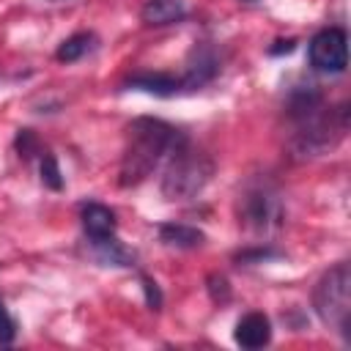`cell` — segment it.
I'll return each instance as SVG.
<instances>
[{
	"label": "cell",
	"instance_id": "obj_20",
	"mask_svg": "<svg viewBox=\"0 0 351 351\" xmlns=\"http://www.w3.org/2000/svg\"><path fill=\"white\" fill-rule=\"evenodd\" d=\"M143 291H145V302H148V307H151V310H159V307H162V293H159L156 282H154L151 277H145V274H143Z\"/></svg>",
	"mask_w": 351,
	"mask_h": 351
},
{
	"label": "cell",
	"instance_id": "obj_14",
	"mask_svg": "<svg viewBox=\"0 0 351 351\" xmlns=\"http://www.w3.org/2000/svg\"><path fill=\"white\" fill-rule=\"evenodd\" d=\"M93 44H96V36H93V33H74V36H69V38L58 47L55 58H58L60 63H74V60L85 58V55L93 49Z\"/></svg>",
	"mask_w": 351,
	"mask_h": 351
},
{
	"label": "cell",
	"instance_id": "obj_10",
	"mask_svg": "<svg viewBox=\"0 0 351 351\" xmlns=\"http://www.w3.org/2000/svg\"><path fill=\"white\" fill-rule=\"evenodd\" d=\"M88 244H90L96 261L104 263V266H123L126 269V266H134V261H137V255L129 247H123L115 239V233L112 236H101V239H88Z\"/></svg>",
	"mask_w": 351,
	"mask_h": 351
},
{
	"label": "cell",
	"instance_id": "obj_2",
	"mask_svg": "<svg viewBox=\"0 0 351 351\" xmlns=\"http://www.w3.org/2000/svg\"><path fill=\"white\" fill-rule=\"evenodd\" d=\"M211 173H214V162L184 140L170 154V162L162 176V195L167 200H192L211 181Z\"/></svg>",
	"mask_w": 351,
	"mask_h": 351
},
{
	"label": "cell",
	"instance_id": "obj_16",
	"mask_svg": "<svg viewBox=\"0 0 351 351\" xmlns=\"http://www.w3.org/2000/svg\"><path fill=\"white\" fill-rule=\"evenodd\" d=\"M282 252L280 250H271V247H258V250H247V252H239L236 261L239 263H261V261H269V258H280Z\"/></svg>",
	"mask_w": 351,
	"mask_h": 351
},
{
	"label": "cell",
	"instance_id": "obj_3",
	"mask_svg": "<svg viewBox=\"0 0 351 351\" xmlns=\"http://www.w3.org/2000/svg\"><path fill=\"white\" fill-rule=\"evenodd\" d=\"M313 307L315 315L335 332L343 335V340H351V269L348 263H337L329 271L321 274L313 291Z\"/></svg>",
	"mask_w": 351,
	"mask_h": 351
},
{
	"label": "cell",
	"instance_id": "obj_5",
	"mask_svg": "<svg viewBox=\"0 0 351 351\" xmlns=\"http://www.w3.org/2000/svg\"><path fill=\"white\" fill-rule=\"evenodd\" d=\"M241 222L255 233H269L282 225V203L269 186H252L241 195Z\"/></svg>",
	"mask_w": 351,
	"mask_h": 351
},
{
	"label": "cell",
	"instance_id": "obj_9",
	"mask_svg": "<svg viewBox=\"0 0 351 351\" xmlns=\"http://www.w3.org/2000/svg\"><path fill=\"white\" fill-rule=\"evenodd\" d=\"M126 88L132 90H145V93H154V96H176V93H184L181 88V77H173V74H151V71H140V74H132L126 82Z\"/></svg>",
	"mask_w": 351,
	"mask_h": 351
},
{
	"label": "cell",
	"instance_id": "obj_11",
	"mask_svg": "<svg viewBox=\"0 0 351 351\" xmlns=\"http://www.w3.org/2000/svg\"><path fill=\"white\" fill-rule=\"evenodd\" d=\"M80 219H82V230L88 239H101V236H112L115 233V214L101 206V203H85L82 211H80Z\"/></svg>",
	"mask_w": 351,
	"mask_h": 351
},
{
	"label": "cell",
	"instance_id": "obj_6",
	"mask_svg": "<svg viewBox=\"0 0 351 351\" xmlns=\"http://www.w3.org/2000/svg\"><path fill=\"white\" fill-rule=\"evenodd\" d=\"M310 66L324 74H340L348 66V36L340 27L318 30L307 47Z\"/></svg>",
	"mask_w": 351,
	"mask_h": 351
},
{
	"label": "cell",
	"instance_id": "obj_15",
	"mask_svg": "<svg viewBox=\"0 0 351 351\" xmlns=\"http://www.w3.org/2000/svg\"><path fill=\"white\" fill-rule=\"evenodd\" d=\"M41 181H44V186H49V189H63V178H60V167H58V162H55V156L52 154H44L41 156Z\"/></svg>",
	"mask_w": 351,
	"mask_h": 351
},
{
	"label": "cell",
	"instance_id": "obj_17",
	"mask_svg": "<svg viewBox=\"0 0 351 351\" xmlns=\"http://www.w3.org/2000/svg\"><path fill=\"white\" fill-rule=\"evenodd\" d=\"M14 337H16V321L8 315L5 304L0 302V343L8 346V343H14Z\"/></svg>",
	"mask_w": 351,
	"mask_h": 351
},
{
	"label": "cell",
	"instance_id": "obj_13",
	"mask_svg": "<svg viewBox=\"0 0 351 351\" xmlns=\"http://www.w3.org/2000/svg\"><path fill=\"white\" fill-rule=\"evenodd\" d=\"M159 239L167 244V247H176V250H195L206 241L203 230L192 228V225H181V222H165L159 225Z\"/></svg>",
	"mask_w": 351,
	"mask_h": 351
},
{
	"label": "cell",
	"instance_id": "obj_21",
	"mask_svg": "<svg viewBox=\"0 0 351 351\" xmlns=\"http://www.w3.org/2000/svg\"><path fill=\"white\" fill-rule=\"evenodd\" d=\"M277 44H280V47H271V49H269L271 55H277V52H291V49H293V38H288V41H277Z\"/></svg>",
	"mask_w": 351,
	"mask_h": 351
},
{
	"label": "cell",
	"instance_id": "obj_12",
	"mask_svg": "<svg viewBox=\"0 0 351 351\" xmlns=\"http://www.w3.org/2000/svg\"><path fill=\"white\" fill-rule=\"evenodd\" d=\"M186 16L184 0H148L140 11V19L151 27H165L173 22H181Z\"/></svg>",
	"mask_w": 351,
	"mask_h": 351
},
{
	"label": "cell",
	"instance_id": "obj_22",
	"mask_svg": "<svg viewBox=\"0 0 351 351\" xmlns=\"http://www.w3.org/2000/svg\"><path fill=\"white\" fill-rule=\"evenodd\" d=\"M244 3H252V0H244Z\"/></svg>",
	"mask_w": 351,
	"mask_h": 351
},
{
	"label": "cell",
	"instance_id": "obj_8",
	"mask_svg": "<svg viewBox=\"0 0 351 351\" xmlns=\"http://www.w3.org/2000/svg\"><path fill=\"white\" fill-rule=\"evenodd\" d=\"M233 340L241 348H263L271 340V324L263 313H247L233 329Z\"/></svg>",
	"mask_w": 351,
	"mask_h": 351
},
{
	"label": "cell",
	"instance_id": "obj_4",
	"mask_svg": "<svg viewBox=\"0 0 351 351\" xmlns=\"http://www.w3.org/2000/svg\"><path fill=\"white\" fill-rule=\"evenodd\" d=\"M296 123H299V129L293 134L291 148L299 156H318V154L335 148L340 143V137L346 134V129H348V110H346V104L337 107V110L318 107L315 112L299 118Z\"/></svg>",
	"mask_w": 351,
	"mask_h": 351
},
{
	"label": "cell",
	"instance_id": "obj_18",
	"mask_svg": "<svg viewBox=\"0 0 351 351\" xmlns=\"http://www.w3.org/2000/svg\"><path fill=\"white\" fill-rule=\"evenodd\" d=\"M208 291H211L214 302H228V296H230V285H228V280L222 274H211L208 277Z\"/></svg>",
	"mask_w": 351,
	"mask_h": 351
},
{
	"label": "cell",
	"instance_id": "obj_7",
	"mask_svg": "<svg viewBox=\"0 0 351 351\" xmlns=\"http://www.w3.org/2000/svg\"><path fill=\"white\" fill-rule=\"evenodd\" d=\"M219 71V58L211 47L200 44L189 52V60H186V71L181 77V88L184 93H192V90H200L203 85H208Z\"/></svg>",
	"mask_w": 351,
	"mask_h": 351
},
{
	"label": "cell",
	"instance_id": "obj_19",
	"mask_svg": "<svg viewBox=\"0 0 351 351\" xmlns=\"http://www.w3.org/2000/svg\"><path fill=\"white\" fill-rule=\"evenodd\" d=\"M16 148H19V156H25V159H30L36 151H38V143H36V137H33V132H27V129H22L19 134H16Z\"/></svg>",
	"mask_w": 351,
	"mask_h": 351
},
{
	"label": "cell",
	"instance_id": "obj_1",
	"mask_svg": "<svg viewBox=\"0 0 351 351\" xmlns=\"http://www.w3.org/2000/svg\"><path fill=\"white\" fill-rule=\"evenodd\" d=\"M184 140L186 137L176 126L159 118H134L126 126V148L118 170L121 186H137L140 181H145L165 159V154H173Z\"/></svg>",
	"mask_w": 351,
	"mask_h": 351
}]
</instances>
